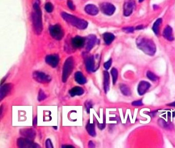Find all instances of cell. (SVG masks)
<instances>
[{"instance_id":"1","label":"cell","mask_w":175,"mask_h":148,"mask_svg":"<svg viewBox=\"0 0 175 148\" xmlns=\"http://www.w3.org/2000/svg\"><path fill=\"white\" fill-rule=\"evenodd\" d=\"M137 47L148 55L154 56L156 51L155 44L153 40L145 37H139L136 40Z\"/></svg>"},{"instance_id":"2","label":"cell","mask_w":175,"mask_h":148,"mask_svg":"<svg viewBox=\"0 0 175 148\" xmlns=\"http://www.w3.org/2000/svg\"><path fill=\"white\" fill-rule=\"evenodd\" d=\"M34 11L32 12L31 18L34 31L37 35H40L43 31V23L42 18V11L38 3L34 4Z\"/></svg>"},{"instance_id":"3","label":"cell","mask_w":175,"mask_h":148,"mask_svg":"<svg viewBox=\"0 0 175 148\" xmlns=\"http://www.w3.org/2000/svg\"><path fill=\"white\" fill-rule=\"evenodd\" d=\"M62 17L65 21L72 26H75L79 29H85L88 27V22L85 20L78 18L77 17L71 15L66 12H63L61 14Z\"/></svg>"},{"instance_id":"4","label":"cell","mask_w":175,"mask_h":148,"mask_svg":"<svg viewBox=\"0 0 175 148\" xmlns=\"http://www.w3.org/2000/svg\"><path fill=\"white\" fill-rule=\"evenodd\" d=\"M74 60L72 57H68L65 61L62 72V81L65 83L71 76L74 68Z\"/></svg>"},{"instance_id":"5","label":"cell","mask_w":175,"mask_h":148,"mask_svg":"<svg viewBox=\"0 0 175 148\" xmlns=\"http://www.w3.org/2000/svg\"><path fill=\"white\" fill-rule=\"evenodd\" d=\"M49 31L52 38L57 40H61L64 35V31L59 24L51 26L49 28Z\"/></svg>"},{"instance_id":"6","label":"cell","mask_w":175,"mask_h":148,"mask_svg":"<svg viewBox=\"0 0 175 148\" xmlns=\"http://www.w3.org/2000/svg\"><path fill=\"white\" fill-rule=\"evenodd\" d=\"M17 146L20 148H38L40 146L32 140L26 138H19L17 140Z\"/></svg>"},{"instance_id":"7","label":"cell","mask_w":175,"mask_h":148,"mask_svg":"<svg viewBox=\"0 0 175 148\" xmlns=\"http://www.w3.org/2000/svg\"><path fill=\"white\" fill-rule=\"evenodd\" d=\"M33 78L39 83L42 84H46L51 81V78L49 75H48L44 72L35 71L32 74Z\"/></svg>"},{"instance_id":"8","label":"cell","mask_w":175,"mask_h":148,"mask_svg":"<svg viewBox=\"0 0 175 148\" xmlns=\"http://www.w3.org/2000/svg\"><path fill=\"white\" fill-rule=\"evenodd\" d=\"M135 2L134 0H125L123 6L124 15L126 17L131 15L135 8Z\"/></svg>"},{"instance_id":"9","label":"cell","mask_w":175,"mask_h":148,"mask_svg":"<svg viewBox=\"0 0 175 148\" xmlns=\"http://www.w3.org/2000/svg\"><path fill=\"white\" fill-rule=\"evenodd\" d=\"M100 9L103 14L108 15H112L115 11L116 8L114 5L109 3H103L100 5Z\"/></svg>"},{"instance_id":"10","label":"cell","mask_w":175,"mask_h":148,"mask_svg":"<svg viewBox=\"0 0 175 148\" xmlns=\"http://www.w3.org/2000/svg\"><path fill=\"white\" fill-rule=\"evenodd\" d=\"M85 67L88 72H92L97 71L98 68L96 66L95 60L94 56L88 57L85 61Z\"/></svg>"},{"instance_id":"11","label":"cell","mask_w":175,"mask_h":148,"mask_svg":"<svg viewBox=\"0 0 175 148\" xmlns=\"http://www.w3.org/2000/svg\"><path fill=\"white\" fill-rule=\"evenodd\" d=\"M59 57L57 54L49 55L46 56L45 58V61L46 63L51 66L52 68H55L58 66L59 63Z\"/></svg>"},{"instance_id":"12","label":"cell","mask_w":175,"mask_h":148,"mask_svg":"<svg viewBox=\"0 0 175 148\" xmlns=\"http://www.w3.org/2000/svg\"><path fill=\"white\" fill-rule=\"evenodd\" d=\"M85 43V39L80 36L74 37L71 40V45L75 49L83 47V46H84Z\"/></svg>"},{"instance_id":"13","label":"cell","mask_w":175,"mask_h":148,"mask_svg":"<svg viewBox=\"0 0 175 148\" xmlns=\"http://www.w3.org/2000/svg\"><path fill=\"white\" fill-rule=\"evenodd\" d=\"M20 133L25 138L32 140L35 138L36 136L35 131L33 129H23L20 130Z\"/></svg>"},{"instance_id":"14","label":"cell","mask_w":175,"mask_h":148,"mask_svg":"<svg viewBox=\"0 0 175 148\" xmlns=\"http://www.w3.org/2000/svg\"><path fill=\"white\" fill-rule=\"evenodd\" d=\"M150 87H151V84L149 82L145 81H140L138 86V94L141 96L143 95L149 89Z\"/></svg>"},{"instance_id":"15","label":"cell","mask_w":175,"mask_h":148,"mask_svg":"<svg viewBox=\"0 0 175 148\" xmlns=\"http://www.w3.org/2000/svg\"><path fill=\"white\" fill-rule=\"evenodd\" d=\"M12 85L11 83L5 84L1 87L0 89V96H1V101L3 100V98L7 95L10 92L12 89Z\"/></svg>"},{"instance_id":"16","label":"cell","mask_w":175,"mask_h":148,"mask_svg":"<svg viewBox=\"0 0 175 148\" xmlns=\"http://www.w3.org/2000/svg\"><path fill=\"white\" fill-rule=\"evenodd\" d=\"M96 42H97V38L96 37V35H89L86 40V51H91L95 45Z\"/></svg>"},{"instance_id":"17","label":"cell","mask_w":175,"mask_h":148,"mask_svg":"<svg viewBox=\"0 0 175 148\" xmlns=\"http://www.w3.org/2000/svg\"><path fill=\"white\" fill-rule=\"evenodd\" d=\"M163 35L165 39L169 41H172L174 40L172 28L171 26H166L163 31Z\"/></svg>"},{"instance_id":"18","label":"cell","mask_w":175,"mask_h":148,"mask_svg":"<svg viewBox=\"0 0 175 148\" xmlns=\"http://www.w3.org/2000/svg\"><path fill=\"white\" fill-rule=\"evenodd\" d=\"M85 11L89 15H96L98 14L99 9L97 6L92 4H88L85 7Z\"/></svg>"},{"instance_id":"19","label":"cell","mask_w":175,"mask_h":148,"mask_svg":"<svg viewBox=\"0 0 175 148\" xmlns=\"http://www.w3.org/2000/svg\"><path fill=\"white\" fill-rule=\"evenodd\" d=\"M84 92V90L83 88L80 86H75L69 90V94L71 97H75L76 96H81Z\"/></svg>"},{"instance_id":"20","label":"cell","mask_w":175,"mask_h":148,"mask_svg":"<svg viewBox=\"0 0 175 148\" xmlns=\"http://www.w3.org/2000/svg\"><path fill=\"white\" fill-rule=\"evenodd\" d=\"M103 76H104V89L105 92L107 93L109 89V83H110V78H109V74L108 71L103 72Z\"/></svg>"},{"instance_id":"21","label":"cell","mask_w":175,"mask_h":148,"mask_svg":"<svg viewBox=\"0 0 175 148\" xmlns=\"http://www.w3.org/2000/svg\"><path fill=\"white\" fill-rule=\"evenodd\" d=\"M75 81L79 84H84L87 82L86 78L83 75V73L81 72H75Z\"/></svg>"},{"instance_id":"22","label":"cell","mask_w":175,"mask_h":148,"mask_svg":"<svg viewBox=\"0 0 175 148\" xmlns=\"http://www.w3.org/2000/svg\"><path fill=\"white\" fill-rule=\"evenodd\" d=\"M86 130L91 136L96 137V132L95 123H91L89 120H88V124L86 125Z\"/></svg>"},{"instance_id":"23","label":"cell","mask_w":175,"mask_h":148,"mask_svg":"<svg viewBox=\"0 0 175 148\" xmlns=\"http://www.w3.org/2000/svg\"><path fill=\"white\" fill-rule=\"evenodd\" d=\"M103 40L106 45H110L115 38V35L110 32H105L103 35Z\"/></svg>"},{"instance_id":"24","label":"cell","mask_w":175,"mask_h":148,"mask_svg":"<svg viewBox=\"0 0 175 148\" xmlns=\"http://www.w3.org/2000/svg\"><path fill=\"white\" fill-rule=\"evenodd\" d=\"M120 91L124 96H128L131 95V89L126 85L121 84L120 85Z\"/></svg>"},{"instance_id":"25","label":"cell","mask_w":175,"mask_h":148,"mask_svg":"<svg viewBox=\"0 0 175 148\" xmlns=\"http://www.w3.org/2000/svg\"><path fill=\"white\" fill-rule=\"evenodd\" d=\"M162 20L161 18L157 19L153 26V30L156 35H158L159 33V29H160V25L162 23Z\"/></svg>"},{"instance_id":"26","label":"cell","mask_w":175,"mask_h":148,"mask_svg":"<svg viewBox=\"0 0 175 148\" xmlns=\"http://www.w3.org/2000/svg\"><path fill=\"white\" fill-rule=\"evenodd\" d=\"M111 75L112 76V83L113 84L115 85L117 82L118 77V72L116 68H112L111 71Z\"/></svg>"},{"instance_id":"27","label":"cell","mask_w":175,"mask_h":148,"mask_svg":"<svg viewBox=\"0 0 175 148\" xmlns=\"http://www.w3.org/2000/svg\"><path fill=\"white\" fill-rule=\"evenodd\" d=\"M146 76L148 77V78L149 79V80L153 81H155L156 80H158V77L155 74H154L153 72H152L151 71H148L147 73H146Z\"/></svg>"},{"instance_id":"28","label":"cell","mask_w":175,"mask_h":148,"mask_svg":"<svg viewBox=\"0 0 175 148\" xmlns=\"http://www.w3.org/2000/svg\"><path fill=\"white\" fill-rule=\"evenodd\" d=\"M46 98V94H45V92H43L42 89H40L39 92L38 96V100L39 101H42L45 99Z\"/></svg>"},{"instance_id":"29","label":"cell","mask_w":175,"mask_h":148,"mask_svg":"<svg viewBox=\"0 0 175 148\" xmlns=\"http://www.w3.org/2000/svg\"><path fill=\"white\" fill-rule=\"evenodd\" d=\"M159 125L161 126L162 128H165V129H168L170 128V125L168 124L165 120L160 119L159 120Z\"/></svg>"},{"instance_id":"30","label":"cell","mask_w":175,"mask_h":148,"mask_svg":"<svg viewBox=\"0 0 175 148\" xmlns=\"http://www.w3.org/2000/svg\"><path fill=\"white\" fill-rule=\"evenodd\" d=\"M45 9L46 10V11H47L49 13H51L53 11L54 7H53V5L51 3L48 2V3H46L45 5Z\"/></svg>"},{"instance_id":"31","label":"cell","mask_w":175,"mask_h":148,"mask_svg":"<svg viewBox=\"0 0 175 148\" xmlns=\"http://www.w3.org/2000/svg\"><path fill=\"white\" fill-rule=\"evenodd\" d=\"M85 106L87 112L89 114L90 113V109L92 108V103L91 101H86L85 103Z\"/></svg>"},{"instance_id":"32","label":"cell","mask_w":175,"mask_h":148,"mask_svg":"<svg viewBox=\"0 0 175 148\" xmlns=\"http://www.w3.org/2000/svg\"><path fill=\"white\" fill-rule=\"evenodd\" d=\"M112 64V59H110L109 60H108V61L104 63V68H105V69L106 70L109 69V68H111Z\"/></svg>"},{"instance_id":"33","label":"cell","mask_w":175,"mask_h":148,"mask_svg":"<svg viewBox=\"0 0 175 148\" xmlns=\"http://www.w3.org/2000/svg\"><path fill=\"white\" fill-rule=\"evenodd\" d=\"M45 144H46V147L47 148H54V146H53V145H52V142H51L50 139H47L46 140Z\"/></svg>"},{"instance_id":"34","label":"cell","mask_w":175,"mask_h":148,"mask_svg":"<svg viewBox=\"0 0 175 148\" xmlns=\"http://www.w3.org/2000/svg\"><path fill=\"white\" fill-rule=\"evenodd\" d=\"M67 5L68 7L71 9V10H75V5H74V4H73V2H72L71 0H68L67 1Z\"/></svg>"},{"instance_id":"35","label":"cell","mask_w":175,"mask_h":148,"mask_svg":"<svg viewBox=\"0 0 175 148\" xmlns=\"http://www.w3.org/2000/svg\"><path fill=\"white\" fill-rule=\"evenodd\" d=\"M132 105L134 106H140V105H143V103L141 100H138V101L132 102Z\"/></svg>"},{"instance_id":"36","label":"cell","mask_w":175,"mask_h":148,"mask_svg":"<svg viewBox=\"0 0 175 148\" xmlns=\"http://www.w3.org/2000/svg\"><path fill=\"white\" fill-rule=\"evenodd\" d=\"M123 30L125 32H128V33L133 32V31H134V28L131 27L125 28H123Z\"/></svg>"},{"instance_id":"37","label":"cell","mask_w":175,"mask_h":148,"mask_svg":"<svg viewBox=\"0 0 175 148\" xmlns=\"http://www.w3.org/2000/svg\"><path fill=\"white\" fill-rule=\"evenodd\" d=\"M98 126L100 130L104 129L105 127V122L103 124H100V123H98Z\"/></svg>"},{"instance_id":"38","label":"cell","mask_w":175,"mask_h":148,"mask_svg":"<svg viewBox=\"0 0 175 148\" xmlns=\"http://www.w3.org/2000/svg\"><path fill=\"white\" fill-rule=\"evenodd\" d=\"M88 147L89 148H95V143L92 142V141H90L88 143Z\"/></svg>"},{"instance_id":"39","label":"cell","mask_w":175,"mask_h":148,"mask_svg":"<svg viewBox=\"0 0 175 148\" xmlns=\"http://www.w3.org/2000/svg\"><path fill=\"white\" fill-rule=\"evenodd\" d=\"M62 148H74V146H71V145H64V146H62Z\"/></svg>"},{"instance_id":"40","label":"cell","mask_w":175,"mask_h":148,"mask_svg":"<svg viewBox=\"0 0 175 148\" xmlns=\"http://www.w3.org/2000/svg\"><path fill=\"white\" fill-rule=\"evenodd\" d=\"M37 124V117H35V118L34 119V121H33V125H35Z\"/></svg>"},{"instance_id":"41","label":"cell","mask_w":175,"mask_h":148,"mask_svg":"<svg viewBox=\"0 0 175 148\" xmlns=\"http://www.w3.org/2000/svg\"><path fill=\"white\" fill-rule=\"evenodd\" d=\"M169 105H170V106H175V101L174 102H173V103H171V104H169Z\"/></svg>"},{"instance_id":"42","label":"cell","mask_w":175,"mask_h":148,"mask_svg":"<svg viewBox=\"0 0 175 148\" xmlns=\"http://www.w3.org/2000/svg\"><path fill=\"white\" fill-rule=\"evenodd\" d=\"M144 0H139V2H143Z\"/></svg>"}]
</instances>
